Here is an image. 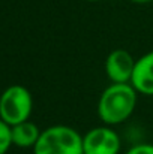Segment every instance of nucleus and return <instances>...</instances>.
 <instances>
[{
  "label": "nucleus",
  "mask_w": 153,
  "mask_h": 154,
  "mask_svg": "<svg viewBox=\"0 0 153 154\" xmlns=\"http://www.w3.org/2000/svg\"><path fill=\"white\" fill-rule=\"evenodd\" d=\"M33 111V97L23 85H11L0 94V118L9 126L27 121Z\"/></svg>",
  "instance_id": "nucleus-3"
},
{
  "label": "nucleus",
  "mask_w": 153,
  "mask_h": 154,
  "mask_svg": "<svg viewBox=\"0 0 153 154\" xmlns=\"http://www.w3.org/2000/svg\"><path fill=\"white\" fill-rule=\"evenodd\" d=\"M125 154H153V144H137Z\"/></svg>",
  "instance_id": "nucleus-9"
},
{
  "label": "nucleus",
  "mask_w": 153,
  "mask_h": 154,
  "mask_svg": "<svg viewBox=\"0 0 153 154\" xmlns=\"http://www.w3.org/2000/svg\"><path fill=\"white\" fill-rule=\"evenodd\" d=\"M131 84L138 94L153 96V51L146 52L135 61Z\"/></svg>",
  "instance_id": "nucleus-6"
},
{
  "label": "nucleus",
  "mask_w": 153,
  "mask_h": 154,
  "mask_svg": "<svg viewBox=\"0 0 153 154\" xmlns=\"http://www.w3.org/2000/svg\"><path fill=\"white\" fill-rule=\"evenodd\" d=\"M129 2H132V3H149L152 0H129Z\"/></svg>",
  "instance_id": "nucleus-10"
},
{
  "label": "nucleus",
  "mask_w": 153,
  "mask_h": 154,
  "mask_svg": "<svg viewBox=\"0 0 153 154\" xmlns=\"http://www.w3.org/2000/svg\"><path fill=\"white\" fill-rule=\"evenodd\" d=\"M86 2H98V0H86Z\"/></svg>",
  "instance_id": "nucleus-11"
},
{
  "label": "nucleus",
  "mask_w": 153,
  "mask_h": 154,
  "mask_svg": "<svg viewBox=\"0 0 153 154\" xmlns=\"http://www.w3.org/2000/svg\"><path fill=\"white\" fill-rule=\"evenodd\" d=\"M137 90L131 82H111L98 100V117L107 126H117L126 121L135 111Z\"/></svg>",
  "instance_id": "nucleus-1"
},
{
  "label": "nucleus",
  "mask_w": 153,
  "mask_h": 154,
  "mask_svg": "<svg viewBox=\"0 0 153 154\" xmlns=\"http://www.w3.org/2000/svg\"><path fill=\"white\" fill-rule=\"evenodd\" d=\"M135 61L132 54L126 50H114L105 60V75L111 82H131Z\"/></svg>",
  "instance_id": "nucleus-5"
},
{
  "label": "nucleus",
  "mask_w": 153,
  "mask_h": 154,
  "mask_svg": "<svg viewBox=\"0 0 153 154\" xmlns=\"http://www.w3.org/2000/svg\"><path fill=\"white\" fill-rule=\"evenodd\" d=\"M12 144V133L11 126L0 118V154H6Z\"/></svg>",
  "instance_id": "nucleus-8"
},
{
  "label": "nucleus",
  "mask_w": 153,
  "mask_h": 154,
  "mask_svg": "<svg viewBox=\"0 0 153 154\" xmlns=\"http://www.w3.org/2000/svg\"><path fill=\"white\" fill-rule=\"evenodd\" d=\"M122 148L119 133L111 126H99L90 129L83 136L84 154H119Z\"/></svg>",
  "instance_id": "nucleus-4"
},
{
  "label": "nucleus",
  "mask_w": 153,
  "mask_h": 154,
  "mask_svg": "<svg viewBox=\"0 0 153 154\" xmlns=\"http://www.w3.org/2000/svg\"><path fill=\"white\" fill-rule=\"evenodd\" d=\"M11 133H12V144L20 148H30V147L33 148L41 136L39 127L30 120L11 126Z\"/></svg>",
  "instance_id": "nucleus-7"
},
{
  "label": "nucleus",
  "mask_w": 153,
  "mask_h": 154,
  "mask_svg": "<svg viewBox=\"0 0 153 154\" xmlns=\"http://www.w3.org/2000/svg\"><path fill=\"white\" fill-rule=\"evenodd\" d=\"M33 154H84L83 136L66 124L50 126L41 132Z\"/></svg>",
  "instance_id": "nucleus-2"
}]
</instances>
